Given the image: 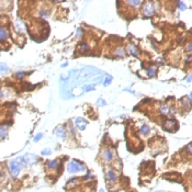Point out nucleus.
I'll list each match as a JSON object with an SVG mask.
<instances>
[{"label":"nucleus","mask_w":192,"mask_h":192,"mask_svg":"<svg viewBox=\"0 0 192 192\" xmlns=\"http://www.w3.org/2000/svg\"><path fill=\"white\" fill-rule=\"evenodd\" d=\"M25 165L23 162V158L22 157H19V158L13 159L9 162V170H10V173L12 175V177L16 178L19 176L20 171L22 170V168L24 167Z\"/></svg>","instance_id":"nucleus-1"},{"label":"nucleus","mask_w":192,"mask_h":192,"mask_svg":"<svg viewBox=\"0 0 192 192\" xmlns=\"http://www.w3.org/2000/svg\"><path fill=\"white\" fill-rule=\"evenodd\" d=\"M97 104H99L100 107H104L105 104H107V102L104 101L103 99H101V98H99L98 100H97Z\"/></svg>","instance_id":"nucleus-20"},{"label":"nucleus","mask_w":192,"mask_h":192,"mask_svg":"<svg viewBox=\"0 0 192 192\" xmlns=\"http://www.w3.org/2000/svg\"><path fill=\"white\" fill-rule=\"evenodd\" d=\"M16 31H19V32H23V31L25 30L24 24H23V22H22L20 19H16Z\"/></svg>","instance_id":"nucleus-9"},{"label":"nucleus","mask_w":192,"mask_h":192,"mask_svg":"<svg viewBox=\"0 0 192 192\" xmlns=\"http://www.w3.org/2000/svg\"><path fill=\"white\" fill-rule=\"evenodd\" d=\"M22 158H23L24 165H27V166H33L34 164L37 162V157L35 155H33V154H25Z\"/></svg>","instance_id":"nucleus-3"},{"label":"nucleus","mask_w":192,"mask_h":192,"mask_svg":"<svg viewBox=\"0 0 192 192\" xmlns=\"http://www.w3.org/2000/svg\"><path fill=\"white\" fill-rule=\"evenodd\" d=\"M43 136H44L43 133H38L37 135H35V136H34V140H34V142H38V140H41Z\"/></svg>","instance_id":"nucleus-22"},{"label":"nucleus","mask_w":192,"mask_h":192,"mask_svg":"<svg viewBox=\"0 0 192 192\" xmlns=\"http://www.w3.org/2000/svg\"><path fill=\"white\" fill-rule=\"evenodd\" d=\"M188 52H191V44H189V46H188Z\"/></svg>","instance_id":"nucleus-29"},{"label":"nucleus","mask_w":192,"mask_h":192,"mask_svg":"<svg viewBox=\"0 0 192 192\" xmlns=\"http://www.w3.org/2000/svg\"><path fill=\"white\" fill-rule=\"evenodd\" d=\"M149 131H151V129H149V126L147 125V124H143L142 127H140V134L143 135V136H146V135L149 133Z\"/></svg>","instance_id":"nucleus-11"},{"label":"nucleus","mask_w":192,"mask_h":192,"mask_svg":"<svg viewBox=\"0 0 192 192\" xmlns=\"http://www.w3.org/2000/svg\"><path fill=\"white\" fill-rule=\"evenodd\" d=\"M7 37H8V32L3 27H0V40H5Z\"/></svg>","instance_id":"nucleus-16"},{"label":"nucleus","mask_w":192,"mask_h":192,"mask_svg":"<svg viewBox=\"0 0 192 192\" xmlns=\"http://www.w3.org/2000/svg\"><path fill=\"white\" fill-rule=\"evenodd\" d=\"M129 52L131 53L132 55H134V56H138V54H140V51H138V49L136 48V47L134 46V45H129Z\"/></svg>","instance_id":"nucleus-14"},{"label":"nucleus","mask_w":192,"mask_h":192,"mask_svg":"<svg viewBox=\"0 0 192 192\" xmlns=\"http://www.w3.org/2000/svg\"><path fill=\"white\" fill-rule=\"evenodd\" d=\"M79 48H80V51H81V52H85V51H87V49L89 48V46H88L87 44H82Z\"/></svg>","instance_id":"nucleus-25"},{"label":"nucleus","mask_w":192,"mask_h":192,"mask_svg":"<svg viewBox=\"0 0 192 192\" xmlns=\"http://www.w3.org/2000/svg\"><path fill=\"white\" fill-rule=\"evenodd\" d=\"M147 74L149 77H155L156 76V69L154 68V67H151V68H148L147 69Z\"/></svg>","instance_id":"nucleus-18"},{"label":"nucleus","mask_w":192,"mask_h":192,"mask_svg":"<svg viewBox=\"0 0 192 192\" xmlns=\"http://www.w3.org/2000/svg\"><path fill=\"white\" fill-rule=\"evenodd\" d=\"M82 36V30L81 29H78V30H77V37L79 38V37H81Z\"/></svg>","instance_id":"nucleus-26"},{"label":"nucleus","mask_w":192,"mask_h":192,"mask_svg":"<svg viewBox=\"0 0 192 192\" xmlns=\"http://www.w3.org/2000/svg\"><path fill=\"white\" fill-rule=\"evenodd\" d=\"M179 5H180V10H184L186 9V5H183V2H181V1H179Z\"/></svg>","instance_id":"nucleus-28"},{"label":"nucleus","mask_w":192,"mask_h":192,"mask_svg":"<svg viewBox=\"0 0 192 192\" xmlns=\"http://www.w3.org/2000/svg\"><path fill=\"white\" fill-rule=\"evenodd\" d=\"M7 134H8V126L1 125L0 126V138H1V140L5 138V137L7 136Z\"/></svg>","instance_id":"nucleus-10"},{"label":"nucleus","mask_w":192,"mask_h":192,"mask_svg":"<svg viewBox=\"0 0 192 192\" xmlns=\"http://www.w3.org/2000/svg\"><path fill=\"white\" fill-rule=\"evenodd\" d=\"M112 79H113L112 77L108 75V76L105 77V79H104V81H103V86H104V87H107V86H109L110 84H111V81H112Z\"/></svg>","instance_id":"nucleus-17"},{"label":"nucleus","mask_w":192,"mask_h":192,"mask_svg":"<svg viewBox=\"0 0 192 192\" xmlns=\"http://www.w3.org/2000/svg\"><path fill=\"white\" fill-rule=\"evenodd\" d=\"M47 167L49 169H56L58 167V162L57 160H49L47 162Z\"/></svg>","instance_id":"nucleus-15"},{"label":"nucleus","mask_w":192,"mask_h":192,"mask_svg":"<svg viewBox=\"0 0 192 192\" xmlns=\"http://www.w3.org/2000/svg\"><path fill=\"white\" fill-rule=\"evenodd\" d=\"M85 170H86L85 166L82 164H80V162H76V160H71L67 165V171L69 173H77L80 172V171H85Z\"/></svg>","instance_id":"nucleus-2"},{"label":"nucleus","mask_w":192,"mask_h":192,"mask_svg":"<svg viewBox=\"0 0 192 192\" xmlns=\"http://www.w3.org/2000/svg\"><path fill=\"white\" fill-rule=\"evenodd\" d=\"M127 3L131 5H134V7H136V5H140V3H142V1H140V0H137V1H127Z\"/></svg>","instance_id":"nucleus-21"},{"label":"nucleus","mask_w":192,"mask_h":192,"mask_svg":"<svg viewBox=\"0 0 192 192\" xmlns=\"http://www.w3.org/2000/svg\"><path fill=\"white\" fill-rule=\"evenodd\" d=\"M0 97H1V90H0Z\"/></svg>","instance_id":"nucleus-31"},{"label":"nucleus","mask_w":192,"mask_h":192,"mask_svg":"<svg viewBox=\"0 0 192 192\" xmlns=\"http://www.w3.org/2000/svg\"><path fill=\"white\" fill-rule=\"evenodd\" d=\"M8 71H9V67H8L7 64H5V63L0 64V75L7 74Z\"/></svg>","instance_id":"nucleus-13"},{"label":"nucleus","mask_w":192,"mask_h":192,"mask_svg":"<svg viewBox=\"0 0 192 192\" xmlns=\"http://www.w3.org/2000/svg\"><path fill=\"white\" fill-rule=\"evenodd\" d=\"M75 125H76V127L79 131H84L86 129V126H87V122L82 118H77L75 120Z\"/></svg>","instance_id":"nucleus-5"},{"label":"nucleus","mask_w":192,"mask_h":192,"mask_svg":"<svg viewBox=\"0 0 192 192\" xmlns=\"http://www.w3.org/2000/svg\"><path fill=\"white\" fill-rule=\"evenodd\" d=\"M55 134H56V136H57L58 138H60V140H65L66 138V131L63 126H58V127H56V130H55Z\"/></svg>","instance_id":"nucleus-7"},{"label":"nucleus","mask_w":192,"mask_h":192,"mask_svg":"<svg viewBox=\"0 0 192 192\" xmlns=\"http://www.w3.org/2000/svg\"><path fill=\"white\" fill-rule=\"evenodd\" d=\"M99 192H104V191H103V190L101 189V190H99Z\"/></svg>","instance_id":"nucleus-30"},{"label":"nucleus","mask_w":192,"mask_h":192,"mask_svg":"<svg viewBox=\"0 0 192 192\" xmlns=\"http://www.w3.org/2000/svg\"><path fill=\"white\" fill-rule=\"evenodd\" d=\"M40 14H41L43 18H47V16H48V12H45V11H41Z\"/></svg>","instance_id":"nucleus-27"},{"label":"nucleus","mask_w":192,"mask_h":192,"mask_svg":"<svg viewBox=\"0 0 192 192\" xmlns=\"http://www.w3.org/2000/svg\"><path fill=\"white\" fill-rule=\"evenodd\" d=\"M102 158L107 162H109L114 158V155H113V153L110 151V149H104V151H102Z\"/></svg>","instance_id":"nucleus-6"},{"label":"nucleus","mask_w":192,"mask_h":192,"mask_svg":"<svg viewBox=\"0 0 192 192\" xmlns=\"http://www.w3.org/2000/svg\"><path fill=\"white\" fill-rule=\"evenodd\" d=\"M155 12V8L151 2H146L144 8H143V14L145 16H151Z\"/></svg>","instance_id":"nucleus-4"},{"label":"nucleus","mask_w":192,"mask_h":192,"mask_svg":"<svg viewBox=\"0 0 192 192\" xmlns=\"http://www.w3.org/2000/svg\"><path fill=\"white\" fill-rule=\"evenodd\" d=\"M41 154L43 156H47V155H51V154H52V151H51V149H44V151H41Z\"/></svg>","instance_id":"nucleus-23"},{"label":"nucleus","mask_w":192,"mask_h":192,"mask_svg":"<svg viewBox=\"0 0 192 192\" xmlns=\"http://www.w3.org/2000/svg\"><path fill=\"white\" fill-rule=\"evenodd\" d=\"M160 112H162V114L164 115H167L170 113V107L169 105H167V104H162V107H160Z\"/></svg>","instance_id":"nucleus-12"},{"label":"nucleus","mask_w":192,"mask_h":192,"mask_svg":"<svg viewBox=\"0 0 192 192\" xmlns=\"http://www.w3.org/2000/svg\"><path fill=\"white\" fill-rule=\"evenodd\" d=\"M107 177L111 182H115L118 180V176H116V172H115L113 169H109L107 171Z\"/></svg>","instance_id":"nucleus-8"},{"label":"nucleus","mask_w":192,"mask_h":192,"mask_svg":"<svg viewBox=\"0 0 192 192\" xmlns=\"http://www.w3.org/2000/svg\"><path fill=\"white\" fill-rule=\"evenodd\" d=\"M115 54L118 55V56H124V54H125V51H124V48H118V51L115 52Z\"/></svg>","instance_id":"nucleus-19"},{"label":"nucleus","mask_w":192,"mask_h":192,"mask_svg":"<svg viewBox=\"0 0 192 192\" xmlns=\"http://www.w3.org/2000/svg\"><path fill=\"white\" fill-rule=\"evenodd\" d=\"M27 76V73H23V71H19V73H16V78H22V77Z\"/></svg>","instance_id":"nucleus-24"}]
</instances>
